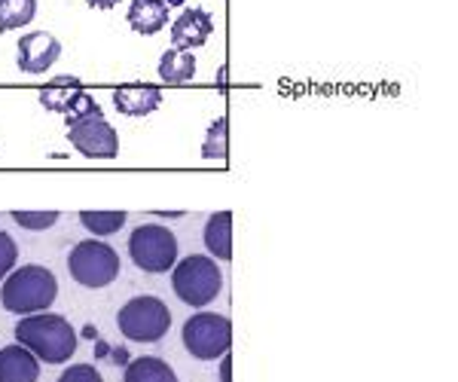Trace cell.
<instances>
[{"mask_svg": "<svg viewBox=\"0 0 458 382\" xmlns=\"http://www.w3.org/2000/svg\"><path fill=\"white\" fill-rule=\"evenodd\" d=\"M55 297H58V278L53 269L40 267V263L13 269L4 278V288H0V303L13 315L49 312Z\"/></svg>", "mask_w": 458, "mask_h": 382, "instance_id": "1", "label": "cell"}, {"mask_svg": "<svg viewBox=\"0 0 458 382\" xmlns=\"http://www.w3.org/2000/svg\"><path fill=\"white\" fill-rule=\"evenodd\" d=\"M16 340L43 364H68L77 352V330L62 315H25L16 325Z\"/></svg>", "mask_w": 458, "mask_h": 382, "instance_id": "2", "label": "cell"}, {"mask_svg": "<svg viewBox=\"0 0 458 382\" xmlns=\"http://www.w3.org/2000/svg\"><path fill=\"white\" fill-rule=\"evenodd\" d=\"M172 288L177 293V300L187 306H208L211 300H217L220 288H224V276L214 257L205 254H190L181 263H174L172 269Z\"/></svg>", "mask_w": 458, "mask_h": 382, "instance_id": "3", "label": "cell"}, {"mask_svg": "<svg viewBox=\"0 0 458 382\" xmlns=\"http://www.w3.org/2000/svg\"><path fill=\"white\" fill-rule=\"evenodd\" d=\"M64 123H68V141L86 159H114L120 153L116 129L105 120V110L98 107V101L80 114L64 116Z\"/></svg>", "mask_w": 458, "mask_h": 382, "instance_id": "4", "label": "cell"}, {"mask_svg": "<svg viewBox=\"0 0 458 382\" xmlns=\"http://www.w3.org/2000/svg\"><path fill=\"white\" fill-rule=\"evenodd\" d=\"M68 273L77 284L83 288H107L110 282H116L120 276V254L107 245V242L89 239L73 245L68 254Z\"/></svg>", "mask_w": 458, "mask_h": 382, "instance_id": "5", "label": "cell"}, {"mask_svg": "<svg viewBox=\"0 0 458 382\" xmlns=\"http://www.w3.org/2000/svg\"><path fill=\"white\" fill-rule=\"evenodd\" d=\"M129 257L141 273L159 276L174 269L177 263V239L168 226L144 224L129 236Z\"/></svg>", "mask_w": 458, "mask_h": 382, "instance_id": "6", "label": "cell"}, {"mask_svg": "<svg viewBox=\"0 0 458 382\" xmlns=\"http://www.w3.org/2000/svg\"><path fill=\"white\" fill-rule=\"evenodd\" d=\"M116 325L131 343H159L172 327V312L159 297H131L116 315Z\"/></svg>", "mask_w": 458, "mask_h": 382, "instance_id": "7", "label": "cell"}, {"mask_svg": "<svg viewBox=\"0 0 458 382\" xmlns=\"http://www.w3.org/2000/svg\"><path fill=\"white\" fill-rule=\"evenodd\" d=\"M183 346L199 361H214L233 346V321L220 312H199L183 325Z\"/></svg>", "mask_w": 458, "mask_h": 382, "instance_id": "8", "label": "cell"}, {"mask_svg": "<svg viewBox=\"0 0 458 382\" xmlns=\"http://www.w3.org/2000/svg\"><path fill=\"white\" fill-rule=\"evenodd\" d=\"M62 55V43L49 31H31L19 40L16 64L25 73H47Z\"/></svg>", "mask_w": 458, "mask_h": 382, "instance_id": "9", "label": "cell"}, {"mask_svg": "<svg viewBox=\"0 0 458 382\" xmlns=\"http://www.w3.org/2000/svg\"><path fill=\"white\" fill-rule=\"evenodd\" d=\"M40 105L47 110H53V114L73 116V114H80V110H86L89 105H95V98L86 89H80L77 80L58 77L40 89Z\"/></svg>", "mask_w": 458, "mask_h": 382, "instance_id": "10", "label": "cell"}, {"mask_svg": "<svg viewBox=\"0 0 458 382\" xmlns=\"http://www.w3.org/2000/svg\"><path fill=\"white\" fill-rule=\"evenodd\" d=\"M214 31V19L208 10L202 6H190L183 10L177 21L172 25V47H181V49H199L208 43V37Z\"/></svg>", "mask_w": 458, "mask_h": 382, "instance_id": "11", "label": "cell"}, {"mask_svg": "<svg viewBox=\"0 0 458 382\" xmlns=\"http://www.w3.org/2000/svg\"><path fill=\"white\" fill-rule=\"evenodd\" d=\"M40 379V358L21 343L0 349V382H37Z\"/></svg>", "mask_w": 458, "mask_h": 382, "instance_id": "12", "label": "cell"}, {"mask_svg": "<svg viewBox=\"0 0 458 382\" xmlns=\"http://www.w3.org/2000/svg\"><path fill=\"white\" fill-rule=\"evenodd\" d=\"M159 105H162V92L157 86H120L114 92V107L123 116H131V120H141V116L153 114Z\"/></svg>", "mask_w": 458, "mask_h": 382, "instance_id": "13", "label": "cell"}, {"mask_svg": "<svg viewBox=\"0 0 458 382\" xmlns=\"http://www.w3.org/2000/svg\"><path fill=\"white\" fill-rule=\"evenodd\" d=\"M125 21H129L135 34H159L168 25V4L165 0H131Z\"/></svg>", "mask_w": 458, "mask_h": 382, "instance_id": "14", "label": "cell"}, {"mask_svg": "<svg viewBox=\"0 0 458 382\" xmlns=\"http://www.w3.org/2000/svg\"><path fill=\"white\" fill-rule=\"evenodd\" d=\"M159 77L172 86H183L196 77V55L193 49H181V47H172L165 49L159 58Z\"/></svg>", "mask_w": 458, "mask_h": 382, "instance_id": "15", "label": "cell"}, {"mask_svg": "<svg viewBox=\"0 0 458 382\" xmlns=\"http://www.w3.org/2000/svg\"><path fill=\"white\" fill-rule=\"evenodd\" d=\"M205 245L217 260H229L233 257V215L229 211H217L205 224Z\"/></svg>", "mask_w": 458, "mask_h": 382, "instance_id": "16", "label": "cell"}, {"mask_svg": "<svg viewBox=\"0 0 458 382\" xmlns=\"http://www.w3.org/2000/svg\"><path fill=\"white\" fill-rule=\"evenodd\" d=\"M125 382H177V373L162 358L144 355L125 367Z\"/></svg>", "mask_w": 458, "mask_h": 382, "instance_id": "17", "label": "cell"}, {"mask_svg": "<svg viewBox=\"0 0 458 382\" xmlns=\"http://www.w3.org/2000/svg\"><path fill=\"white\" fill-rule=\"evenodd\" d=\"M125 220H129L125 211H80V224L92 236H114L125 226Z\"/></svg>", "mask_w": 458, "mask_h": 382, "instance_id": "18", "label": "cell"}, {"mask_svg": "<svg viewBox=\"0 0 458 382\" xmlns=\"http://www.w3.org/2000/svg\"><path fill=\"white\" fill-rule=\"evenodd\" d=\"M37 13V0H0V34L25 28Z\"/></svg>", "mask_w": 458, "mask_h": 382, "instance_id": "19", "label": "cell"}, {"mask_svg": "<svg viewBox=\"0 0 458 382\" xmlns=\"http://www.w3.org/2000/svg\"><path fill=\"white\" fill-rule=\"evenodd\" d=\"M226 135H229V120L226 116H217L211 123L208 135H205V144H202V157L205 159H226Z\"/></svg>", "mask_w": 458, "mask_h": 382, "instance_id": "20", "label": "cell"}, {"mask_svg": "<svg viewBox=\"0 0 458 382\" xmlns=\"http://www.w3.org/2000/svg\"><path fill=\"white\" fill-rule=\"evenodd\" d=\"M58 217H62L58 211H13V220H16L21 230H34V233L55 226Z\"/></svg>", "mask_w": 458, "mask_h": 382, "instance_id": "21", "label": "cell"}, {"mask_svg": "<svg viewBox=\"0 0 458 382\" xmlns=\"http://www.w3.org/2000/svg\"><path fill=\"white\" fill-rule=\"evenodd\" d=\"M16 260H19V248L16 242H13L10 233L0 230V282H4L6 276L16 269Z\"/></svg>", "mask_w": 458, "mask_h": 382, "instance_id": "22", "label": "cell"}, {"mask_svg": "<svg viewBox=\"0 0 458 382\" xmlns=\"http://www.w3.org/2000/svg\"><path fill=\"white\" fill-rule=\"evenodd\" d=\"M58 382H105L101 379V373H98V367H92V364H73L68 367V370L58 377Z\"/></svg>", "mask_w": 458, "mask_h": 382, "instance_id": "23", "label": "cell"}, {"mask_svg": "<svg viewBox=\"0 0 458 382\" xmlns=\"http://www.w3.org/2000/svg\"><path fill=\"white\" fill-rule=\"evenodd\" d=\"M220 379L233 382V358H229V352L226 355H220Z\"/></svg>", "mask_w": 458, "mask_h": 382, "instance_id": "24", "label": "cell"}, {"mask_svg": "<svg viewBox=\"0 0 458 382\" xmlns=\"http://www.w3.org/2000/svg\"><path fill=\"white\" fill-rule=\"evenodd\" d=\"M86 4L92 6V10H114L120 0H86Z\"/></svg>", "mask_w": 458, "mask_h": 382, "instance_id": "25", "label": "cell"}, {"mask_svg": "<svg viewBox=\"0 0 458 382\" xmlns=\"http://www.w3.org/2000/svg\"><path fill=\"white\" fill-rule=\"evenodd\" d=\"M157 217H183V211H157Z\"/></svg>", "mask_w": 458, "mask_h": 382, "instance_id": "26", "label": "cell"}, {"mask_svg": "<svg viewBox=\"0 0 458 382\" xmlns=\"http://www.w3.org/2000/svg\"><path fill=\"white\" fill-rule=\"evenodd\" d=\"M165 4H181V0H165Z\"/></svg>", "mask_w": 458, "mask_h": 382, "instance_id": "27", "label": "cell"}]
</instances>
